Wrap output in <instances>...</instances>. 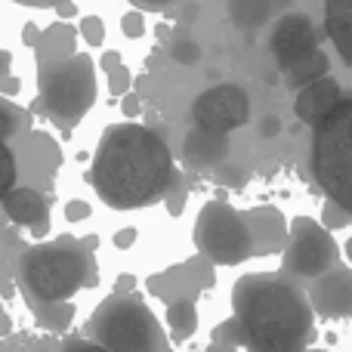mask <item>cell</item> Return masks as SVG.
Masks as SVG:
<instances>
[{
  "instance_id": "1",
  "label": "cell",
  "mask_w": 352,
  "mask_h": 352,
  "mask_svg": "<svg viewBox=\"0 0 352 352\" xmlns=\"http://www.w3.org/2000/svg\"><path fill=\"white\" fill-rule=\"evenodd\" d=\"M96 195L115 210H133L161 198L173 182L167 142L140 124H115L102 133L90 170Z\"/></svg>"
},
{
  "instance_id": "2",
  "label": "cell",
  "mask_w": 352,
  "mask_h": 352,
  "mask_svg": "<svg viewBox=\"0 0 352 352\" xmlns=\"http://www.w3.org/2000/svg\"><path fill=\"white\" fill-rule=\"evenodd\" d=\"M241 343L260 352H294L312 340V303L278 275H244L232 291Z\"/></svg>"
},
{
  "instance_id": "3",
  "label": "cell",
  "mask_w": 352,
  "mask_h": 352,
  "mask_svg": "<svg viewBox=\"0 0 352 352\" xmlns=\"http://www.w3.org/2000/svg\"><path fill=\"white\" fill-rule=\"evenodd\" d=\"M312 173L331 204L352 217V96H340L316 121Z\"/></svg>"
},
{
  "instance_id": "4",
  "label": "cell",
  "mask_w": 352,
  "mask_h": 352,
  "mask_svg": "<svg viewBox=\"0 0 352 352\" xmlns=\"http://www.w3.org/2000/svg\"><path fill=\"white\" fill-rule=\"evenodd\" d=\"M90 256L74 241L37 244L19 263L22 287L34 303H65L84 285H90Z\"/></svg>"
},
{
  "instance_id": "5",
  "label": "cell",
  "mask_w": 352,
  "mask_h": 352,
  "mask_svg": "<svg viewBox=\"0 0 352 352\" xmlns=\"http://www.w3.org/2000/svg\"><path fill=\"white\" fill-rule=\"evenodd\" d=\"M90 334L99 346L115 352H158L167 346L158 318L140 297H109L90 318Z\"/></svg>"
},
{
  "instance_id": "6",
  "label": "cell",
  "mask_w": 352,
  "mask_h": 352,
  "mask_svg": "<svg viewBox=\"0 0 352 352\" xmlns=\"http://www.w3.org/2000/svg\"><path fill=\"white\" fill-rule=\"evenodd\" d=\"M41 102L47 115L59 124H78L96 102V68L84 53L50 62L41 68Z\"/></svg>"
},
{
  "instance_id": "7",
  "label": "cell",
  "mask_w": 352,
  "mask_h": 352,
  "mask_svg": "<svg viewBox=\"0 0 352 352\" xmlns=\"http://www.w3.org/2000/svg\"><path fill=\"white\" fill-rule=\"evenodd\" d=\"M195 248L217 266H235V263L254 256L256 238L248 219L235 207L223 204V201H210L201 207L198 219H195Z\"/></svg>"
},
{
  "instance_id": "8",
  "label": "cell",
  "mask_w": 352,
  "mask_h": 352,
  "mask_svg": "<svg viewBox=\"0 0 352 352\" xmlns=\"http://www.w3.org/2000/svg\"><path fill=\"white\" fill-rule=\"evenodd\" d=\"M281 266L294 278H316L337 266V241L322 223L309 217H297L291 223V238L285 244Z\"/></svg>"
},
{
  "instance_id": "9",
  "label": "cell",
  "mask_w": 352,
  "mask_h": 352,
  "mask_svg": "<svg viewBox=\"0 0 352 352\" xmlns=\"http://www.w3.org/2000/svg\"><path fill=\"white\" fill-rule=\"evenodd\" d=\"M192 118L198 127L213 130V133H232V130L244 127L250 118V102L248 93L235 84H219L210 87L195 99Z\"/></svg>"
},
{
  "instance_id": "10",
  "label": "cell",
  "mask_w": 352,
  "mask_h": 352,
  "mask_svg": "<svg viewBox=\"0 0 352 352\" xmlns=\"http://www.w3.org/2000/svg\"><path fill=\"white\" fill-rule=\"evenodd\" d=\"M269 50H272L278 68L294 65L306 53L318 50V34L312 28V19L303 16V12H287L285 19H278V25L272 31V41H269Z\"/></svg>"
},
{
  "instance_id": "11",
  "label": "cell",
  "mask_w": 352,
  "mask_h": 352,
  "mask_svg": "<svg viewBox=\"0 0 352 352\" xmlns=\"http://www.w3.org/2000/svg\"><path fill=\"white\" fill-rule=\"evenodd\" d=\"M312 306L328 318H349L352 316V272L331 266L328 272L316 275V285L309 291Z\"/></svg>"
},
{
  "instance_id": "12",
  "label": "cell",
  "mask_w": 352,
  "mask_h": 352,
  "mask_svg": "<svg viewBox=\"0 0 352 352\" xmlns=\"http://www.w3.org/2000/svg\"><path fill=\"white\" fill-rule=\"evenodd\" d=\"M229 155V140L226 133H213L195 124V130L182 140V158L188 167L195 170H204V167H217L219 161Z\"/></svg>"
},
{
  "instance_id": "13",
  "label": "cell",
  "mask_w": 352,
  "mask_h": 352,
  "mask_svg": "<svg viewBox=\"0 0 352 352\" xmlns=\"http://www.w3.org/2000/svg\"><path fill=\"white\" fill-rule=\"evenodd\" d=\"M0 204H3L6 217L12 219V223L19 226H34V232H43L47 229V198H43L41 192H34V188H16L12 186L10 192L0 198Z\"/></svg>"
},
{
  "instance_id": "14",
  "label": "cell",
  "mask_w": 352,
  "mask_h": 352,
  "mask_svg": "<svg viewBox=\"0 0 352 352\" xmlns=\"http://www.w3.org/2000/svg\"><path fill=\"white\" fill-rule=\"evenodd\" d=\"M340 96H343V93H340V84H337L334 78H324V74H322V78L309 80V84L300 90L294 111H297V118H300L303 124H316L318 118H322L324 111H328Z\"/></svg>"
},
{
  "instance_id": "15",
  "label": "cell",
  "mask_w": 352,
  "mask_h": 352,
  "mask_svg": "<svg viewBox=\"0 0 352 352\" xmlns=\"http://www.w3.org/2000/svg\"><path fill=\"white\" fill-rule=\"evenodd\" d=\"M324 31L352 68V0H324Z\"/></svg>"
},
{
  "instance_id": "16",
  "label": "cell",
  "mask_w": 352,
  "mask_h": 352,
  "mask_svg": "<svg viewBox=\"0 0 352 352\" xmlns=\"http://www.w3.org/2000/svg\"><path fill=\"white\" fill-rule=\"evenodd\" d=\"M285 72H287V87H306L309 80L322 78V74L328 72V56H324L322 50H312V53H306L303 59H297L294 65H287Z\"/></svg>"
},
{
  "instance_id": "17",
  "label": "cell",
  "mask_w": 352,
  "mask_h": 352,
  "mask_svg": "<svg viewBox=\"0 0 352 352\" xmlns=\"http://www.w3.org/2000/svg\"><path fill=\"white\" fill-rule=\"evenodd\" d=\"M167 324L173 328L176 337H192L195 328H198V312H195L192 300H179V303H170L167 309Z\"/></svg>"
},
{
  "instance_id": "18",
  "label": "cell",
  "mask_w": 352,
  "mask_h": 352,
  "mask_svg": "<svg viewBox=\"0 0 352 352\" xmlns=\"http://www.w3.org/2000/svg\"><path fill=\"white\" fill-rule=\"evenodd\" d=\"M238 3L241 6L232 10V19H235L241 28H254V25H260L263 19H266V12H269L266 0H238Z\"/></svg>"
},
{
  "instance_id": "19",
  "label": "cell",
  "mask_w": 352,
  "mask_h": 352,
  "mask_svg": "<svg viewBox=\"0 0 352 352\" xmlns=\"http://www.w3.org/2000/svg\"><path fill=\"white\" fill-rule=\"evenodd\" d=\"M12 186H16V158H12V152L3 146V140H0V198H3Z\"/></svg>"
},
{
  "instance_id": "20",
  "label": "cell",
  "mask_w": 352,
  "mask_h": 352,
  "mask_svg": "<svg viewBox=\"0 0 352 352\" xmlns=\"http://www.w3.org/2000/svg\"><path fill=\"white\" fill-rule=\"evenodd\" d=\"M41 318L43 324L50 328H65L68 318H72V306H62V303H41Z\"/></svg>"
},
{
  "instance_id": "21",
  "label": "cell",
  "mask_w": 352,
  "mask_h": 352,
  "mask_svg": "<svg viewBox=\"0 0 352 352\" xmlns=\"http://www.w3.org/2000/svg\"><path fill=\"white\" fill-rule=\"evenodd\" d=\"M173 59L182 65H195L201 59V47L195 41H176L173 43Z\"/></svg>"
},
{
  "instance_id": "22",
  "label": "cell",
  "mask_w": 352,
  "mask_h": 352,
  "mask_svg": "<svg viewBox=\"0 0 352 352\" xmlns=\"http://www.w3.org/2000/svg\"><path fill=\"white\" fill-rule=\"evenodd\" d=\"M16 127H19V118H16V111H12L6 102H0V140H6V136H12V133H16Z\"/></svg>"
},
{
  "instance_id": "23",
  "label": "cell",
  "mask_w": 352,
  "mask_h": 352,
  "mask_svg": "<svg viewBox=\"0 0 352 352\" xmlns=\"http://www.w3.org/2000/svg\"><path fill=\"white\" fill-rule=\"evenodd\" d=\"M133 6H142V10H167V6L179 3V0H130Z\"/></svg>"
},
{
  "instance_id": "24",
  "label": "cell",
  "mask_w": 352,
  "mask_h": 352,
  "mask_svg": "<svg viewBox=\"0 0 352 352\" xmlns=\"http://www.w3.org/2000/svg\"><path fill=\"white\" fill-rule=\"evenodd\" d=\"M19 3H28V6H62L68 0H19Z\"/></svg>"
},
{
  "instance_id": "25",
  "label": "cell",
  "mask_w": 352,
  "mask_h": 352,
  "mask_svg": "<svg viewBox=\"0 0 352 352\" xmlns=\"http://www.w3.org/2000/svg\"><path fill=\"white\" fill-rule=\"evenodd\" d=\"M278 133V121L275 118H266V124H263V136H275Z\"/></svg>"
},
{
  "instance_id": "26",
  "label": "cell",
  "mask_w": 352,
  "mask_h": 352,
  "mask_svg": "<svg viewBox=\"0 0 352 352\" xmlns=\"http://www.w3.org/2000/svg\"><path fill=\"white\" fill-rule=\"evenodd\" d=\"M124 109H127V115H136V111H140V99L127 96V105H124Z\"/></svg>"
},
{
  "instance_id": "27",
  "label": "cell",
  "mask_w": 352,
  "mask_h": 352,
  "mask_svg": "<svg viewBox=\"0 0 352 352\" xmlns=\"http://www.w3.org/2000/svg\"><path fill=\"white\" fill-rule=\"evenodd\" d=\"M68 217L78 219V217H87V207H68Z\"/></svg>"
},
{
  "instance_id": "28",
  "label": "cell",
  "mask_w": 352,
  "mask_h": 352,
  "mask_svg": "<svg viewBox=\"0 0 352 352\" xmlns=\"http://www.w3.org/2000/svg\"><path fill=\"white\" fill-rule=\"evenodd\" d=\"M6 65H10V53H3V50H0V74L6 72Z\"/></svg>"
},
{
  "instance_id": "29",
  "label": "cell",
  "mask_w": 352,
  "mask_h": 352,
  "mask_svg": "<svg viewBox=\"0 0 352 352\" xmlns=\"http://www.w3.org/2000/svg\"><path fill=\"white\" fill-rule=\"evenodd\" d=\"M346 256H349V263H352V238H349V244H346Z\"/></svg>"
}]
</instances>
